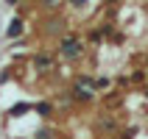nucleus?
<instances>
[{
  "label": "nucleus",
  "instance_id": "obj_4",
  "mask_svg": "<svg viewBox=\"0 0 148 139\" xmlns=\"http://www.w3.org/2000/svg\"><path fill=\"white\" fill-rule=\"evenodd\" d=\"M34 64H36V67H50V58H48V56H36Z\"/></svg>",
  "mask_w": 148,
  "mask_h": 139
},
{
  "label": "nucleus",
  "instance_id": "obj_5",
  "mask_svg": "<svg viewBox=\"0 0 148 139\" xmlns=\"http://www.w3.org/2000/svg\"><path fill=\"white\" fill-rule=\"evenodd\" d=\"M36 111H39V114H48L50 106H48V103H39V106H36Z\"/></svg>",
  "mask_w": 148,
  "mask_h": 139
},
{
  "label": "nucleus",
  "instance_id": "obj_2",
  "mask_svg": "<svg viewBox=\"0 0 148 139\" xmlns=\"http://www.w3.org/2000/svg\"><path fill=\"white\" fill-rule=\"evenodd\" d=\"M20 31H23V22H20V20H11V22H8V36H20Z\"/></svg>",
  "mask_w": 148,
  "mask_h": 139
},
{
  "label": "nucleus",
  "instance_id": "obj_1",
  "mask_svg": "<svg viewBox=\"0 0 148 139\" xmlns=\"http://www.w3.org/2000/svg\"><path fill=\"white\" fill-rule=\"evenodd\" d=\"M62 53H64L67 58H75L78 53H81V39H75V36L62 39Z\"/></svg>",
  "mask_w": 148,
  "mask_h": 139
},
{
  "label": "nucleus",
  "instance_id": "obj_3",
  "mask_svg": "<svg viewBox=\"0 0 148 139\" xmlns=\"http://www.w3.org/2000/svg\"><path fill=\"white\" fill-rule=\"evenodd\" d=\"M28 108H31V106H28V103H17V106L11 108V111H8V114H11V117H20V114H23V111H28Z\"/></svg>",
  "mask_w": 148,
  "mask_h": 139
}]
</instances>
